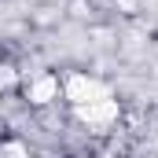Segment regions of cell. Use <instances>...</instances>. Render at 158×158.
Instances as JSON below:
<instances>
[{"label": "cell", "instance_id": "cell-1", "mask_svg": "<svg viewBox=\"0 0 158 158\" xmlns=\"http://www.w3.org/2000/svg\"><path fill=\"white\" fill-rule=\"evenodd\" d=\"M0 158H30V151H26L19 140H4V143H0Z\"/></svg>", "mask_w": 158, "mask_h": 158}]
</instances>
